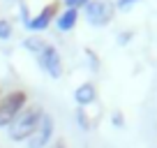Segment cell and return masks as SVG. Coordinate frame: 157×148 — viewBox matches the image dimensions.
<instances>
[{"instance_id": "cell-1", "label": "cell", "mask_w": 157, "mask_h": 148, "mask_svg": "<svg viewBox=\"0 0 157 148\" xmlns=\"http://www.w3.org/2000/svg\"><path fill=\"white\" fill-rule=\"evenodd\" d=\"M42 116H44V114H42V109H39V107L23 109V111L14 118V123L10 125V139H14V141H28V139L33 137V132L37 130Z\"/></svg>"}, {"instance_id": "cell-2", "label": "cell", "mask_w": 157, "mask_h": 148, "mask_svg": "<svg viewBox=\"0 0 157 148\" xmlns=\"http://www.w3.org/2000/svg\"><path fill=\"white\" fill-rule=\"evenodd\" d=\"M25 102H28V95L23 90H12L0 99V127H7L14 123V118L23 111Z\"/></svg>"}, {"instance_id": "cell-3", "label": "cell", "mask_w": 157, "mask_h": 148, "mask_svg": "<svg viewBox=\"0 0 157 148\" xmlns=\"http://www.w3.org/2000/svg\"><path fill=\"white\" fill-rule=\"evenodd\" d=\"M83 14L93 25H106L113 16V5L106 0H90L83 7Z\"/></svg>"}, {"instance_id": "cell-4", "label": "cell", "mask_w": 157, "mask_h": 148, "mask_svg": "<svg viewBox=\"0 0 157 148\" xmlns=\"http://www.w3.org/2000/svg\"><path fill=\"white\" fill-rule=\"evenodd\" d=\"M39 65H42V69L49 74L51 79H58L60 74H63V60H60V53H58V49L51 46V44H46L44 51L39 53Z\"/></svg>"}, {"instance_id": "cell-5", "label": "cell", "mask_w": 157, "mask_h": 148, "mask_svg": "<svg viewBox=\"0 0 157 148\" xmlns=\"http://www.w3.org/2000/svg\"><path fill=\"white\" fill-rule=\"evenodd\" d=\"M51 134H53V118L51 116H42V120H39L37 130L33 132V137L28 139V148H44L46 143H49Z\"/></svg>"}, {"instance_id": "cell-6", "label": "cell", "mask_w": 157, "mask_h": 148, "mask_svg": "<svg viewBox=\"0 0 157 148\" xmlns=\"http://www.w3.org/2000/svg\"><path fill=\"white\" fill-rule=\"evenodd\" d=\"M53 16H56V2H51V5H46L35 19L25 21V28H28V30H46Z\"/></svg>"}, {"instance_id": "cell-7", "label": "cell", "mask_w": 157, "mask_h": 148, "mask_svg": "<svg viewBox=\"0 0 157 148\" xmlns=\"http://www.w3.org/2000/svg\"><path fill=\"white\" fill-rule=\"evenodd\" d=\"M76 19H78V10H65L63 14L58 16L56 25H58V30L67 33V30H72L74 25H76Z\"/></svg>"}, {"instance_id": "cell-8", "label": "cell", "mask_w": 157, "mask_h": 148, "mask_svg": "<svg viewBox=\"0 0 157 148\" xmlns=\"http://www.w3.org/2000/svg\"><path fill=\"white\" fill-rule=\"evenodd\" d=\"M74 97H76V102L81 104V107L90 104V102L95 99V86H93V84H83V86H78L76 93H74Z\"/></svg>"}, {"instance_id": "cell-9", "label": "cell", "mask_w": 157, "mask_h": 148, "mask_svg": "<svg viewBox=\"0 0 157 148\" xmlns=\"http://www.w3.org/2000/svg\"><path fill=\"white\" fill-rule=\"evenodd\" d=\"M23 46L28 51H33V53H42V51H44V46H46V42H42L39 40V37H28V40H23Z\"/></svg>"}, {"instance_id": "cell-10", "label": "cell", "mask_w": 157, "mask_h": 148, "mask_svg": "<svg viewBox=\"0 0 157 148\" xmlns=\"http://www.w3.org/2000/svg\"><path fill=\"white\" fill-rule=\"evenodd\" d=\"M90 0H63V5L67 7V10H78V7H86Z\"/></svg>"}, {"instance_id": "cell-11", "label": "cell", "mask_w": 157, "mask_h": 148, "mask_svg": "<svg viewBox=\"0 0 157 148\" xmlns=\"http://www.w3.org/2000/svg\"><path fill=\"white\" fill-rule=\"evenodd\" d=\"M12 35V25H10V21H2L0 19V40H7Z\"/></svg>"}, {"instance_id": "cell-12", "label": "cell", "mask_w": 157, "mask_h": 148, "mask_svg": "<svg viewBox=\"0 0 157 148\" xmlns=\"http://www.w3.org/2000/svg\"><path fill=\"white\" fill-rule=\"evenodd\" d=\"M76 118H78V123H81V127H83V130H88V127H90L88 118H86V114H83V109H78V111H76Z\"/></svg>"}, {"instance_id": "cell-13", "label": "cell", "mask_w": 157, "mask_h": 148, "mask_svg": "<svg viewBox=\"0 0 157 148\" xmlns=\"http://www.w3.org/2000/svg\"><path fill=\"white\" fill-rule=\"evenodd\" d=\"M134 2H139V0H118V2H116V7H118V10H129V7H132Z\"/></svg>"}, {"instance_id": "cell-14", "label": "cell", "mask_w": 157, "mask_h": 148, "mask_svg": "<svg viewBox=\"0 0 157 148\" xmlns=\"http://www.w3.org/2000/svg\"><path fill=\"white\" fill-rule=\"evenodd\" d=\"M127 37H129V33H123V35H120V44H125V42H127Z\"/></svg>"}]
</instances>
